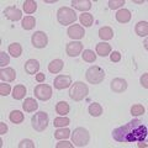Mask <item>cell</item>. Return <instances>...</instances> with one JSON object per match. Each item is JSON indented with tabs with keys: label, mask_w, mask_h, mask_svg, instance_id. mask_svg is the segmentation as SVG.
Wrapping results in <instances>:
<instances>
[{
	"label": "cell",
	"mask_w": 148,
	"mask_h": 148,
	"mask_svg": "<svg viewBox=\"0 0 148 148\" xmlns=\"http://www.w3.org/2000/svg\"><path fill=\"white\" fill-rule=\"evenodd\" d=\"M147 126L141 120H132L123 126H120L112 131V137L120 143L143 142L147 138Z\"/></svg>",
	"instance_id": "cell-1"
},
{
	"label": "cell",
	"mask_w": 148,
	"mask_h": 148,
	"mask_svg": "<svg viewBox=\"0 0 148 148\" xmlns=\"http://www.w3.org/2000/svg\"><path fill=\"white\" fill-rule=\"evenodd\" d=\"M89 92V88L86 84H84L83 82H75L74 84L71 85L69 89V96L74 101H80L83 99H85Z\"/></svg>",
	"instance_id": "cell-2"
},
{
	"label": "cell",
	"mask_w": 148,
	"mask_h": 148,
	"mask_svg": "<svg viewBox=\"0 0 148 148\" xmlns=\"http://www.w3.org/2000/svg\"><path fill=\"white\" fill-rule=\"evenodd\" d=\"M90 140L89 131L84 127H77L72 133V141L74 146L77 147H85Z\"/></svg>",
	"instance_id": "cell-3"
},
{
	"label": "cell",
	"mask_w": 148,
	"mask_h": 148,
	"mask_svg": "<svg viewBox=\"0 0 148 148\" xmlns=\"http://www.w3.org/2000/svg\"><path fill=\"white\" fill-rule=\"evenodd\" d=\"M77 14L71 8H61L57 11V20L61 25H71L77 20Z\"/></svg>",
	"instance_id": "cell-4"
},
{
	"label": "cell",
	"mask_w": 148,
	"mask_h": 148,
	"mask_svg": "<svg viewBox=\"0 0 148 148\" xmlns=\"http://www.w3.org/2000/svg\"><path fill=\"white\" fill-rule=\"evenodd\" d=\"M85 77H86V80L90 84H100L105 79V72L103 68H100L98 66H92L86 71Z\"/></svg>",
	"instance_id": "cell-5"
},
{
	"label": "cell",
	"mask_w": 148,
	"mask_h": 148,
	"mask_svg": "<svg viewBox=\"0 0 148 148\" xmlns=\"http://www.w3.org/2000/svg\"><path fill=\"white\" fill-rule=\"evenodd\" d=\"M48 115L43 112V111H40V112L35 114V116H32L31 119V125L37 132H42L45 131L48 126Z\"/></svg>",
	"instance_id": "cell-6"
},
{
	"label": "cell",
	"mask_w": 148,
	"mask_h": 148,
	"mask_svg": "<svg viewBox=\"0 0 148 148\" xmlns=\"http://www.w3.org/2000/svg\"><path fill=\"white\" fill-rule=\"evenodd\" d=\"M35 96L37 99L46 101V100H49L52 98V88L47 84H38L37 86H35Z\"/></svg>",
	"instance_id": "cell-7"
},
{
	"label": "cell",
	"mask_w": 148,
	"mask_h": 148,
	"mask_svg": "<svg viewBox=\"0 0 148 148\" xmlns=\"http://www.w3.org/2000/svg\"><path fill=\"white\" fill-rule=\"evenodd\" d=\"M31 42L36 48H45L48 43V37L43 31H37L32 35Z\"/></svg>",
	"instance_id": "cell-8"
},
{
	"label": "cell",
	"mask_w": 148,
	"mask_h": 148,
	"mask_svg": "<svg viewBox=\"0 0 148 148\" xmlns=\"http://www.w3.org/2000/svg\"><path fill=\"white\" fill-rule=\"evenodd\" d=\"M83 51V43L79 42V41H74V42H69L66 47V52L69 57H77L79 56Z\"/></svg>",
	"instance_id": "cell-9"
},
{
	"label": "cell",
	"mask_w": 148,
	"mask_h": 148,
	"mask_svg": "<svg viewBox=\"0 0 148 148\" xmlns=\"http://www.w3.org/2000/svg\"><path fill=\"white\" fill-rule=\"evenodd\" d=\"M72 84V77L71 75H66V74H61L58 75L57 78L54 79V88L58 90H62V89H66L69 85Z\"/></svg>",
	"instance_id": "cell-10"
},
{
	"label": "cell",
	"mask_w": 148,
	"mask_h": 148,
	"mask_svg": "<svg viewBox=\"0 0 148 148\" xmlns=\"http://www.w3.org/2000/svg\"><path fill=\"white\" fill-rule=\"evenodd\" d=\"M67 32H68V36L71 37L72 40H82L85 35L84 29H83L80 25H72Z\"/></svg>",
	"instance_id": "cell-11"
},
{
	"label": "cell",
	"mask_w": 148,
	"mask_h": 148,
	"mask_svg": "<svg viewBox=\"0 0 148 148\" xmlns=\"http://www.w3.org/2000/svg\"><path fill=\"white\" fill-rule=\"evenodd\" d=\"M4 15L11 21H18L22 16V12L20 9H17L16 6H8L5 10H4Z\"/></svg>",
	"instance_id": "cell-12"
},
{
	"label": "cell",
	"mask_w": 148,
	"mask_h": 148,
	"mask_svg": "<svg viewBox=\"0 0 148 148\" xmlns=\"http://www.w3.org/2000/svg\"><path fill=\"white\" fill-rule=\"evenodd\" d=\"M127 89V82L122 79V78H115L111 82V90L114 92H123Z\"/></svg>",
	"instance_id": "cell-13"
},
{
	"label": "cell",
	"mask_w": 148,
	"mask_h": 148,
	"mask_svg": "<svg viewBox=\"0 0 148 148\" xmlns=\"http://www.w3.org/2000/svg\"><path fill=\"white\" fill-rule=\"evenodd\" d=\"M16 78V72L14 68H1L0 71V79L3 82H12Z\"/></svg>",
	"instance_id": "cell-14"
},
{
	"label": "cell",
	"mask_w": 148,
	"mask_h": 148,
	"mask_svg": "<svg viewBox=\"0 0 148 148\" xmlns=\"http://www.w3.org/2000/svg\"><path fill=\"white\" fill-rule=\"evenodd\" d=\"M72 6L74 9H77V10H80L84 12L91 9V1H89V0H73Z\"/></svg>",
	"instance_id": "cell-15"
},
{
	"label": "cell",
	"mask_w": 148,
	"mask_h": 148,
	"mask_svg": "<svg viewBox=\"0 0 148 148\" xmlns=\"http://www.w3.org/2000/svg\"><path fill=\"white\" fill-rule=\"evenodd\" d=\"M40 69V63L36 59H29L25 63V72L27 74H36Z\"/></svg>",
	"instance_id": "cell-16"
},
{
	"label": "cell",
	"mask_w": 148,
	"mask_h": 148,
	"mask_svg": "<svg viewBox=\"0 0 148 148\" xmlns=\"http://www.w3.org/2000/svg\"><path fill=\"white\" fill-rule=\"evenodd\" d=\"M22 108H24L26 112H34L38 108V104H37V101L34 98H27L25 99L24 104H22Z\"/></svg>",
	"instance_id": "cell-17"
},
{
	"label": "cell",
	"mask_w": 148,
	"mask_h": 148,
	"mask_svg": "<svg viewBox=\"0 0 148 148\" xmlns=\"http://www.w3.org/2000/svg\"><path fill=\"white\" fill-rule=\"evenodd\" d=\"M116 20L121 24H126L131 20V11L127 10V9H121L116 12Z\"/></svg>",
	"instance_id": "cell-18"
},
{
	"label": "cell",
	"mask_w": 148,
	"mask_h": 148,
	"mask_svg": "<svg viewBox=\"0 0 148 148\" xmlns=\"http://www.w3.org/2000/svg\"><path fill=\"white\" fill-rule=\"evenodd\" d=\"M111 52V46L106 42H100L96 45V53H98L100 57H106L108 54H110Z\"/></svg>",
	"instance_id": "cell-19"
},
{
	"label": "cell",
	"mask_w": 148,
	"mask_h": 148,
	"mask_svg": "<svg viewBox=\"0 0 148 148\" xmlns=\"http://www.w3.org/2000/svg\"><path fill=\"white\" fill-rule=\"evenodd\" d=\"M63 67H64V63L62 59H54V61H52L48 64V71L53 74H57L62 71Z\"/></svg>",
	"instance_id": "cell-20"
},
{
	"label": "cell",
	"mask_w": 148,
	"mask_h": 148,
	"mask_svg": "<svg viewBox=\"0 0 148 148\" xmlns=\"http://www.w3.org/2000/svg\"><path fill=\"white\" fill-rule=\"evenodd\" d=\"M25 95H26V88H25V85L18 84V85H16V86L12 89V98L15 99V100H21V99H24Z\"/></svg>",
	"instance_id": "cell-21"
},
{
	"label": "cell",
	"mask_w": 148,
	"mask_h": 148,
	"mask_svg": "<svg viewBox=\"0 0 148 148\" xmlns=\"http://www.w3.org/2000/svg\"><path fill=\"white\" fill-rule=\"evenodd\" d=\"M135 31L138 36L146 37L148 35V22L147 21H140L135 27Z\"/></svg>",
	"instance_id": "cell-22"
},
{
	"label": "cell",
	"mask_w": 148,
	"mask_h": 148,
	"mask_svg": "<svg viewBox=\"0 0 148 148\" xmlns=\"http://www.w3.org/2000/svg\"><path fill=\"white\" fill-rule=\"evenodd\" d=\"M69 104L66 103V101H59V103L56 105V112L58 115H61V116H64V115H67L69 112Z\"/></svg>",
	"instance_id": "cell-23"
},
{
	"label": "cell",
	"mask_w": 148,
	"mask_h": 148,
	"mask_svg": "<svg viewBox=\"0 0 148 148\" xmlns=\"http://www.w3.org/2000/svg\"><path fill=\"white\" fill-rule=\"evenodd\" d=\"M99 37L101 40L104 41H108V40H111L114 37V31L111 27H103V29L99 30Z\"/></svg>",
	"instance_id": "cell-24"
},
{
	"label": "cell",
	"mask_w": 148,
	"mask_h": 148,
	"mask_svg": "<svg viewBox=\"0 0 148 148\" xmlns=\"http://www.w3.org/2000/svg\"><path fill=\"white\" fill-rule=\"evenodd\" d=\"M79 20L82 25H84L85 27H90L92 25V22H94V16L89 12H83L79 16Z\"/></svg>",
	"instance_id": "cell-25"
},
{
	"label": "cell",
	"mask_w": 148,
	"mask_h": 148,
	"mask_svg": "<svg viewBox=\"0 0 148 148\" xmlns=\"http://www.w3.org/2000/svg\"><path fill=\"white\" fill-rule=\"evenodd\" d=\"M9 53H10L14 58H17V57H20L21 53H22V47H21V45L20 43H11L10 46H9Z\"/></svg>",
	"instance_id": "cell-26"
},
{
	"label": "cell",
	"mask_w": 148,
	"mask_h": 148,
	"mask_svg": "<svg viewBox=\"0 0 148 148\" xmlns=\"http://www.w3.org/2000/svg\"><path fill=\"white\" fill-rule=\"evenodd\" d=\"M22 29L24 30H32L36 25V18L34 16H26L22 20Z\"/></svg>",
	"instance_id": "cell-27"
},
{
	"label": "cell",
	"mask_w": 148,
	"mask_h": 148,
	"mask_svg": "<svg viewBox=\"0 0 148 148\" xmlns=\"http://www.w3.org/2000/svg\"><path fill=\"white\" fill-rule=\"evenodd\" d=\"M89 114L94 117H99L100 115L103 114V108H101V105L98 103H92L89 106Z\"/></svg>",
	"instance_id": "cell-28"
},
{
	"label": "cell",
	"mask_w": 148,
	"mask_h": 148,
	"mask_svg": "<svg viewBox=\"0 0 148 148\" xmlns=\"http://www.w3.org/2000/svg\"><path fill=\"white\" fill-rule=\"evenodd\" d=\"M9 119H10V121L12 123H21L22 121H24V114L21 112V111H12V112L10 114V116H9Z\"/></svg>",
	"instance_id": "cell-29"
},
{
	"label": "cell",
	"mask_w": 148,
	"mask_h": 148,
	"mask_svg": "<svg viewBox=\"0 0 148 148\" xmlns=\"http://www.w3.org/2000/svg\"><path fill=\"white\" fill-rule=\"evenodd\" d=\"M37 9V3L34 0H26L24 3V11L26 14H34Z\"/></svg>",
	"instance_id": "cell-30"
},
{
	"label": "cell",
	"mask_w": 148,
	"mask_h": 148,
	"mask_svg": "<svg viewBox=\"0 0 148 148\" xmlns=\"http://www.w3.org/2000/svg\"><path fill=\"white\" fill-rule=\"evenodd\" d=\"M82 58H83V61L92 63V62H95V59H96V54L94 53V51H91V49H85L84 52L82 53Z\"/></svg>",
	"instance_id": "cell-31"
},
{
	"label": "cell",
	"mask_w": 148,
	"mask_h": 148,
	"mask_svg": "<svg viewBox=\"0 0 148 148\" xmlns=\"http://www.w3.org/2000/svg\"><path fill=\"white\" fill-rule=\"evenodd\" d=\"M71 136V131H69L68 128H58L57 131L54 132V137L57 138V140H64V138H68Z\"/></svg>",
	"instance_id": "cell-32"
},
{
	"label": "cell",
	"mask_w": 148,
	"mask_h": 148,
	"mask_svg": "<svg viewBox=\"0 0 148 148\" xmlns=\"http://www.w3.org/2000/svg\"><path fill=\"white\" fill-rule=\"evenodd\" d=\"M69 123H71V120L68 117H56L53 122L56 127H64V126H68Z\"/></svg>",
	"instance_id": "cell-33"
},
{
	"label": "cell",
	"mask_w": 148,
	"mask_h": 148,
	"mask_svg": "<svg viewBox=\"0 0 148 148\" xmlns=\"http://www.w3.org/2000/svg\"><path fill=\"white\" fill-rule=\"evenodd\" d=\"M145 108H143V105L141 104H136V105H133L132 108H131V114H132V116H140V115H143L145 114Z\"/></svg>",
	"instance_id": "cell-34"
},
{
	"label": "cell",
	"mask_w": 148,
	"mask_h": 148,
	"mask_svg": "<svg viewBox=\"0 0 148 148\" xmlns=\"http://www.w3.org/2000/svg\"><path fill=\"white\" fill-rule=\"evenodd\" d=\"M10 91H11L10 84H5V83H1V84H0V95L1 96L9 95L10 94Z\"/></svg>",
	"instance_id": "cell-35"
},
{
	"label": "cell",
	"mask_w": 148,
	"mask_h": 148,
	"mask_svg": "<svg viewBox=\"0 0 148 148\" xmlns=\"http://www.w3.org/2000/svg\"><path fill=\"white\" fill-rule=\"evenodd\" d=\"M125 5V0H110L109 1V8L115 10V9H119L120 6Z\"/></svg>",
	"instance_id": "cell-36"
},
{
	"label": "cell",
	"mask_w": 148,
	"mask_h": 148,
	"mask_svg": "<svg viewBox=\"0 0 148 148\" xmlns=\"http://www.w3.org/2000/svg\"><path fill=\"white\" fill-rule=\"evenodd\" d=\"M9 62H10V58H9V56L5 52H4V51H1V52H0V66L4 68L5 66H8Z\"/></svg>",
	"instance_id": "cell-37"
},
{
	"label": "cell",
	"mask_w": 148,
	"mask_h": 148,
	"mask_svg": "<svg viewBox=\"0 0 148 148\" xmlns=\"http://www.w3.org/2000/svg\"><path fill=\"white\" fill-rule=\"evenodd\" d=\"M18 148H35V143L31 140H22L18 143Z\"/></svg>",
	"instance_id": "cell-38"
},
{
	"label": "cell",
	"mask_w": 148,
	"mask_h": 148,
	"mask_svg": "<svg viewBox=\"0 0 148 148\" xmlns=\"http://www.w3.org/2000/svg\"><path fill=\"white\" fill-rule=\"evenodd\" d=\"M110 59H111V62H120L121 61V53L115 51V52L110 54Z\"/></svg>",
	"instance_id": "cell-39"
},
{
	"label": "cell",
	"mask_w": 148,
	"mask_h": 148,
	"mask_svg": "<svg viewBox=\"0 0 148 148\" xmlns=\"http://www.w3.org/2000/svg\"><path fill=\"white\" fill-rule=\"evenodd\" d=\"M147 79H148V74L145 73V74H143V75L141 77V84H142V86L145 88V89H147V88H148V82H147Z\"/></svg>",
	"instance_id": "cell-40"
},
{
	"label": "cell",
	"mask_w": 148,
	"mask_h": 148,
	"mask_svg": "<svg viewBox=\"0 0 148 148\" xmlns=\"http://www.w3.org/2000/svg\"><path fill=\"white\" fill-rule=\"evenodd\" d=\"M57 148H63V147H67V148H72L73 145L72 143H69V142H59L57 143V146H56Z\"/></svg>",
	"instance_id": "cell-41"
},
{
	"label": "cell",
	"mask_w": 148,
	"mask_h": 148,
	"mask_svg": "<svg viewBox=\"0 0 148 148\" xmlns=\"http://www.w3.org/2000/svg\"><path fill=\"white\" fill-rule=\"evenodd\" d=\"M8 132V126L4 122H0V135H5Z\"/></svg>",
	"instance_id": "cell-42"
},
{
	"label": "cell",
	"mask_w": 148,
	"mask_h": 148,
	"mask_svg": "<svg viewBox=\"0 0 148 148\" xmlns=\"http://www.w3.org/2000/svg\"><path fill=\"white\" fill-rule=\"evenodd\" d=\"M45 74L43 73H38V74H36V80L38 82V83H42V82H45Z\"/></svg>",
	"instance_id": "cell-43"
}]
</instances>
